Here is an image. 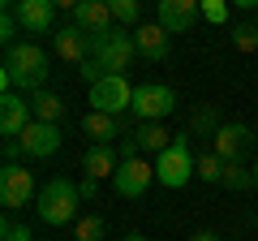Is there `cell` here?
<instances>
[{"instance_id": "obj_1", "label": "cell", "mask_w": 258, "mask_h": 241, "mask_svg": "<svg viewBox=\"0 0 258 241\" xmlns=\"http://www.w3.org/2000/svg\"><path fill=\"white\" fill-rule=\"evenodd\" d=\"M47 52L43 47H35V43H13L9 52H5V69H0V86L5 91H22L30 99V95H39L43 91V82H47Z\"/></svg>"}, {"instance_id": "obj_2", "label": "cell", "mask_w": 258, "mask_h": 241, "mask_svg": "<svg viewBox=\"0 0 258 241\" xmlns=\"http://www.w3.org/2000/svg\"><path fill=\"white\" fill-rule=\"evenodd\" d=\"M78 207H82V190H78L69 176H52V181L39 190V198H35L39 220L52 224V228H60V224H78V220H82Z\"/></svg>"}, {"instance_id": "obj_3", "label": "cell", "mask_w": 258, "mask_h": 241, "mask_svg": "<svg viewBox=\"0 0 258 241\" xmlns=\"http://www.w3.org/2000/svg\"><path fill=\"white\" fill-rule=\"evenodd\" d=\"M189 176H194V151H189V138L176 134L172 147H168L164 155H155V181L168 186V190H181Z\"/></svg>"}, {"instance_id": "obj_4", "label": "cell", "mask_w": 258, "mask_h": 241, "mask_svg": "<svg viewBox=\"0 0 258 241\" xmlns=\"http://www.w3.org/2000/svg\"><path fill=\"white\" fill-rule=\"evenodd\" d=\"M134 52H138V43H134L129 30H103V35L95 39V61H99V69L112 74V78H125Z\"/></svg>"}, {"instance_id": "obj_5", "label": "cell", "mask_w": 258, "mask_h": 241, "mask_svg": "<svg viewBox=\"0 0 258 241\" xmlns=\"http://www.w3.org/2000/svg\"><path fill=\"white\" fill-rule=\"evenodd\" d=\"M172 108H176V95L168 91L164 82H142V86H134V116L142 120V125H159L164 116H172Z\"/></svg>"}, {"instance_id": "obj_6", "label": "cell", "mask_w": 258, "mask_h": 241, "mask_svg": "<svg viewBox=\"0 0 258 241\" xmlns=\"http://www.w3.org/2000/svg\"><path fill=\"white\" fill-rule=\"evenodd\" d=\"M134 108V86H129V78H99V82L91 86V112H108V116H116V112H129Z\"/></svg>"}, {"instance_id": "obj_7", "label": "cell", "mask_w": 258, "mask_h": 241, "mask_svg": "<svg viewBox=\"0 0 258 241\" xmlns=\"http://www.w3.org/2000/svg\"><path fill=\"white\" fill-rule=\"evenodd\" d=\"M35 194V172H26V164H5L0 168V203H5V211H18V207H26Z\"/></svg>"}, {"instance_id": "obj_8", "label": "cell", "mask_w": 258, "mask_h": 241, "mask_svg": "<svg viewBox=\"0 0 258 241\" xmlns=\"http://www.w3.org/2000/svg\"><path fill=\"white\" fill-rule=\"evenodd\" d=\"M151 181H155V164H147V159H120L116 176H112V190H116L120 198H142L151 190Z\"/></svg>"}, {"instance_id": "obj_9", "label": "cell", "mask_w": 258, "mask_h": 241, "mask_svg": "<svg viewBox=\"0 0 258 241\" xmlns=\"http://www.w3.org/2000/svg\"><path fill=\"white\" fill-rule=\"evenodd\" d=\"M52 47H56V56L60 61H74V65H86L95 56V35H86V30H78L74 22L69 26H60L52 35Z\"/></svg>"}, {"instance_id": "obj_10", "label": "cell", "mask_w": 258, "mask_h": 241, "mask_svg": "<svg viewBox=\"0 0 258 241\" xmlns=\"http://www.w3.org/2000/svg\"><path fill=\"white\" fill-rule=\"evenodd\" d=\"M30 99L26 95H18V91H5L0 95V134L5 138H22L26 134V125H30Z\"/></svg>"}, {"instance_id": "obj_11", "label": "cell", "mask_w": 258, "mask_h": 241, "mask_svg": "<svg viewBox=\"0 0 258 241\" xmlns=\"http://www.w3.org/2000/svg\"><path fill=\"white\" fill-rule=\"evenodd\" d=\"M155 13H159V26H164L168 35H185L194 22L203 18V5H198V0H159Z\"/></svg>"}, {"instance_id": "obj_12", "label": "cell", "mask_w": 258, "mask_h": 241, "mask_svg": "<svg viewBox=\"0 0 258 241\" xmlns=\"http://www.w3.org/2000/svg\"><path fill=\"white\" fill-rule=\"evenodd\" d=\"M22 147L30 159H52L60 151V125H47V120H30L26 134H22Z\"/></svg>"}, {"instance_id": "obj_13", "label": "cell", "mask_w": 258, "mask_h": 241, "mask_svg": "<svg viewBox=\"0 0 258 241\" xmlns=\"http://www.w3.org/2000/svg\"><path fill=\"white\" fill-rule=\"evenodd\" d=\"M249 138H254V134H249V125H241V120H228V125H220V134H215V155L224 159V164H241V155H245V147H249Z\"/></svg>"}, {"instance_id": "obj_14", "label": "cell", "mask_w": 258, "mask_h": 241, "mask_svg": "<svg viewBox=\"0 0 258 241\" xmlns=\"http://www.w3.org/2000/svg\"><path fill=\"white\" fill-rule=\"evenodd\" d=\"M13 18H18V26L26 35H47L52 22H56V9H52V0H18Z\"/></svg>"}, {"instance_id": "obj_15", "label": "cell", "mask_w": 258, "mask_h": 241, "mask_svg": "<svg viewBox=\"0 0 258 241\" xmlns=\"http://www.w3.org/2000/svg\"><path fill=\"white\" fill-rule=\"evenodd\" d=\"M108 22H112V9L103 5V0H78V5H74V26L86 30V35L99 39L103 30H112Z\"/></svg>"}, {"instance_id": "obj_16", "label": "cell", "mask_w": 258, "mask_h": 241, "mask_svg": "<svg viewBox=\"0 0 258 241\" xmlns=\"http://www.w3.org/2000/svg\"><path fill=\"white\" fill-rule=\"evenodd\" d=\"M134 43H138V52L147 56V61H164V56L172 52V43H168V30L159 26V22L138 26V30H134Z\"/></svg>"}, {"instance_id": "obj_17", "label": "cell", "mask_w": 258, "mask_h": 241, "mask_svg": "<svg viewBox=\"0 0 258 241\" xmlns=\"http://www.w3.org/2000/svg\"><path fill=\"white\" fill-rule=\"evenodd\" d=\"M82 168H86V176H95V181H103V176H116V168H120V159H116V151L112 147H86V155H82Z\"/></svg>"}, {"instance_id": "obj_18", "label": "cell", "mask_w": 258, "mask_h": 241, "mask_svg": "<svg viewBox=\"0 0 258 241\" xmlns=\"http://www.w3.org/2000/svg\"><path fill=\"white\" fill-rule=\"evenodd\" d=\"M82 130H86V138H91L95 147H112V138H120L116 116H108V112H86Z\"/></svg>"}, {"instance_id": "obj_19", "label": "cell", "mask_w": 258, "mask_h": 241, "mask_svg": "<svg viewBox=\"0 0 258 241\" xmlns=\"http://www.w3.org/2000/svg\"><path fill=\"white\" fill-rule=\"evenodd\" d=\"M30 112H35V120L56 125V120L64 116V99H60L56 91H39V95H30Z\"/></svg>"}, {"instance_id": "obj_20", "label": "cell", "mask_w": 258, "mask_h": 241, "mask_svg": "<svg viewBox=\"0 0 258 241\" xmlns=\"http://www.w3.org/2000/svg\"><path fill=\"white\" fill-rule=\"evenodd\" d=\"M134 138H138V147L151 151V155H164V151L172 147V134H168L164 125H138V130H134Z\"/></svg>"}, {"instance_id": "obj_21", "label": "cell", "mask_w": 258, "mask_h": 241, "mask_svg": "<svg viewBox=\"0 0 258 241\" xmlns=\"http://www.w3.org/2000/svg\"><path fill=\"white\" fill-rule=\"evenodd\" d=\"M220 186H228L232 194H241V190H254V168H245V164H228L224 168V181Z\"/></svg>"}, {"instance_id": "obj_22", "label": "cell", "mask_w": 258, "mask_h": 241, "mask_svg": "<svg viewBox=\"0 0 258 241\" xmlns=\"http://www.w3.org/2000/svg\"><path fill=\"white\" fill-rule=\"evenodd\" d=\"M224 168H228V164H224V159L211 151V155H198L194 172H198V181H224Z\"/></svg>"}, {"instance_id": "obj_23", "label": "cell", "mask_w": 258, "mask_h": 241, "mask_svg": "<svg viewBox=\"0 0 258 241\" xmlns=\"http://www.w3.org/2000/svg\"><path fill=\"white\" fill-rule=\"evenodd\" d=\"M232 47H237V52H254V56H258V26H254V22L232 26Z\"/></svg>"}, {"instance_id": "obj_24", "label": "cell", "mask_w": 258, "mask_h": 241, "mask_svg": "<svg viewBox=\"0 0 258 241\" xmlns=\"http://www.w3.org/2000/svg\"><path fill=\"white\" fill-rule=\"evenodd\" d=\"M74 241H103V220L99 215H82L74 224Z\"/></svg>"}, {"instance_id": "obj_25", "label": "cell", "mask_w": 258, "mask_h": 241, "mask_svg": "<svg viewBox=\"0 0 258 241\" xmlns=\"http://www.w3.org/2000/svg\"><path fill=\"white\" fill-rule=\"evenodd\" d=\"M108 9H112V22H125V26H138V18H142L138 0H112Z\"/></svg>"}, {"instance_id": "obj_26", "label": "cell", "mask_w": 258, "mask_h": 241, "mask_svg": "<svg viewBox=\"0 0 258 241\" xmlns=\"http://www.w3.org/2000/svg\"><path fill=\"white\" fill-rule=\"evenodd\" d=\"M189 125H194V134H211V138L220 134V116H215V108L194 112V120H189Z\"/></svg>"}, {"instance_id": "obj_27", "label": "cell", "mask_w": 258, "mask_h": 241, "mask_svg": "<svg viewBox=\"0 0 258 241\" xmlns=\"http://www.w3.org/2000/svg\"><path fill=\"white\" fill-rule=\"evenodd\" d=\"M203 18L220 26V22H228V5L224 0H203Z\"/></svg>"}, {"instance_id": "obj_28", "label": "cell", "mask_w": 258, "mask_h": 241, "mask_svg": "<svg viewBox=\"0 0 258 241\" xmlns=\"http://www.w3.org/2000/svg\"><path fill=\"white\" fill-rule=\"evenodd\" d=\"M13 35H18V18H13V5L5 9V18H0V39L13 47Z\"/></svg>"}, {"instance_id": "obj_29", "label": "cell", "mask_w": 258, "mask_h": 241, "mask_svg": "<svg viewBox=\"0 0 258 241\" xmlns=\"http://www.w3.org/2000/svg\"><path fill=\"white\" fill-rule=\"evenodd\" d=\"M0 237H5V241H35L26 224H5V228H0Z\"/></svg>"}, {"instance_id": "obj_30", "label": "cell", "mask_w": 258, "mask_h": 241, "mask_svg": "<svg viewBox=\"0 0 258 241\" xmlns=\"http://www.w3.org/2000/svg\"><path fill=\"white\" fill-rule=\"evenodd\" d=\"M18 155H26L22 138H5V164H18Z\"/></svg>"}, {"instance_id": "obj_31", "label": "cell", "mask_w": 258, "mask_h": 241, "mask_svg": "<svg viewBox=\"0 0 258 241\" xmlns=\"http://www.w3.org/2000/svg\"><path fill=\"white\" fill-rule=\"evenodd\" d=\"M78 190H82V203H86V198H99V181H95V176H86Z\"/></svg>"}, {"instance_id": "obj_32", "label": "cell", "mask_w": 258, "mask_h": 241, "mask_svg": "<svg viewBox=\"0 0 258 241\" xmlns=\"http://www.w3.org/2000/svg\"><path fill=\"white\" fill-rule=\"evenodd\" d=\"M189 241H220V232H194Z\"/></svg>"}, {"instance_id": "obj_33", "label": "cell", "mask_w": 258, "mask_h": 241, "mask_svg": "<svg viewBox=\"0 0 258 241\" xmlns=\"http://www.w3.org/2000/svg\"><path fill=\"white\" fill-rule=\"evenodd\" d=\"M125 241H147V237H142V232H129V237Z\"/></svg>"}, {"instance_id": "obj_34", "label": "cell", "mask_w": 258, "mask_h": 241, "mask_svg": "<svg viewBox=\"0 0 258 241\" xmlns=\"http://www.w3.org/2000/svg\"><path fill=\"white\" fill-rule=\"evenodd\" d=\"M254 186H258V164H254Z\"/></svg>"}, {"instance_id": "obj_35", "label": "cell", "mask_w": 258, "mask_h": 241, "mask_svg": "<svg viewBox=\"0 0 258 241\" xmlns=\"http://www.w3.org/2000/svg\"><path fill=\"white\" fill-rule=\"evenodd\" d=\"M254 26H258V18H254Z\"/></svg>"}, {"instance_id": "obj_36", "label": "cell", "mask_w": 258, "mask_h": 241, "mask_svg": "<svg viewBox=\"0 0 258 241\" xmlns=\"http://www.w3.org/2000/svg\"><path fill=\"white\" fill-rule=\"evenodd\" d=\"M254 215H258V211H254Z\"/></svg>"}]
</instances>
